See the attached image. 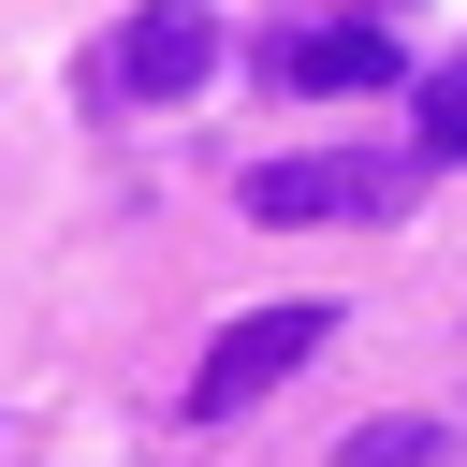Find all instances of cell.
<instances>
[{
    "instance_id": "cell-1",
    "label": "cell",
    "mask_w": 467,
    "mask_h": 467,
    "mask_svg": "<svg viewBox=\"0 0 467 467\" xmlns=\"http://www.w3.org/2000/svg\"><path fill=\"white\" fill-rule=\"evenodd\" d=\"M321 336H336V306H248V321L204 350V379H190V423H234V409H263V394H277V379H292Z\"/></svg>"
},
{
    "instance_id": "cell-6",
    "label": "cell",
    "mask_w": 467,
    "mask_h": 467,
    "mask_svg": "<svg viewBox=\"0 0 467 467\" xmlns=\"http://www.w3.org/2000/svg\"><path fill=\"white\" fill-rule=\"evenodd\" d=\"M423 161H467V58L423 73Z\"/></svg>"
},
{
    "instance_id": "cell-3",
    "label": "cell",
    "mask_w": 467,
    "mask_h": 467,
    "mask_svg": "<svg viewBox=\"0 0 467 467\" xmlns=\"http://www.w3.org/2000/svg\"><path fill=\"white\" fill-rule=\"evenodd\" d=\"M219 73V0H146L117 29V102H190Z\"/></svg>"
},
{
    "instance_id": "cell-4",
    "label": "cell",
    "mask_w": 467,
    "mask_h": 467,
    "mask_svg": "<svg viewBox=\"0 0 467 467\" xmlns=\"http://www.w3.org/2000/svg\"><path fill=\"white\" fill-rule=\"evenodd\" d=\"M277 88H306V102H336V88H394V29H379V15H350V29H292V44H277Z\"/></svg>"
},
{
    "instance_id": "cell-2",
    "label": "cell",
    "mask_w": 467,
    "mask_h": 467,
    "mask_svg": "<svg viewBox=\"0 0 467 467\" xmlns=\"http://www.w3.org/2000/svg\"><path fill=\"white\" fill-rule=\"evenodd\" d=\"M409 204V161H365V146H321V161H263L248 175V219H394Z\"/></svg>"
},
{
    "instance_id": "cell-5",
    "label": "cell",
    "mask_w": 467,
    "mask_h": 467,
    "mask_svg": "<svg viewBox=\"0 0 467 467\" xmlns=\"http://www.w3.org/2000/svg\"><path fill=\"white\" fill-rule=\"evenodd\" d=\"M438 452H452L438 423H350L336 438V467H438Z\"/></svg>"
}]
</instances>
